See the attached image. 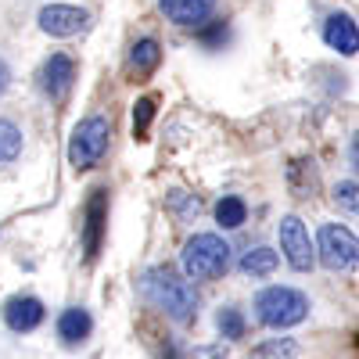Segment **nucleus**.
Wrapping results in <instances>:
<instances>
[{"instance_id": "nucleus-1", "label": "nucleus", "mask_w": 359, "mask_h": 359, "mask_svg": "<svg viewBox=\"0 0 359 359\" xmlns=\"http://www.w3.org/2000/svg\"><path fill=\"white\" fill-rule=\"evenodd\" d=\"M140 291L155 309H162L172 323H191L198 316V294L187 273H176L169 266H151L140 277Z\"/></svg>"}, {"instance_id": "nucleus-2", "label": "nucleus", "mask_w": 359, "mask_h": 359, "mask_svg": "<svg viewBox=\"0 0 359 359\" xmlns=\"http://www.w3.org/2000/svg\"><path fill=\"white\" fill-rule=\"evenodd\" d=\"M180 269L191 280H219L230 269V245L219 233H194L180 252Z\"/></svg>"}, {"instance_id": "nucleus-3", "label": "nucleus", "mask_w": 359, "mask_h": 359, "mask_svg": "<svg viewBox=\"0 0 359 359\" xmlns=\"http://www.w3.org/2000/svg\"><path fill=\"white\" fill-rule=\"evenodd\" d=\"M309 316V298L298 287H266L255 294V320L269 331H287V327H298Z\"/></svg>"}, {"instance_id": "nucleus-4", "label": "nucleus", "mask_w": 359, "mask_h": 359, "mask_svg": "<svg viewBox=\"0 0 359 359\" xmlns=\"http://www.w3.org/2000/svg\"><path fill=\"white\" fill-rule=\"evenodd\" d=\"M111 144V118L108 115H86L83 123H76L69 137V165L76 172L94 169Z\"/></svg>"}, {"instance_id": "nucleus-5", "label": "nucleus", "mask_w": 359, "mask_h": 359, "mask_svg": "<svg viewBox=\"0 0 359 359\" xmlns=\"http://www.w3.org/2000/svg\"><path fill=\"white\" fill-rule=\"evenodd\" d=\"M316 255L331 273H348V269L359 266V237L348 226L323 223L316 237Z\"/></svg>"}, {"instance_id": "nucleus-6", "label": "nucleus", "mask_w": 359, "mask_h": 359, "mask_svg": "<svg viewBox=\"0 0 359 359\" xmlns=\"http://www.w3.org/2000/svg\"><path fill=\"white\" fill-rule=\"evenodd\" d=\"M104 233H108V191L104 187H94L83 205V255L86 262H94L104 248Z\"/></svg>"}, {"instance_id": "nucleus-7", "label": "nucleus", "mask_w": 359, "mask_h": 359, "mask_svg": "<svg viewBox=\"0 0 359 359\" xmlns=\"http://www.w3.org/2000/svg\"><path fill=\"white\" fill-rule=\"evenodd\" d=\"M277 237H280V252H284L287 266L294 269V273H309L313 262H316V248L309 241L306 223L298 219V216H284L277 223Z\"/></svg>"}, {"instance_id": "nucleus-8", "label": "nucleus", "mask_w": 359, "mask_h": 359, "mask_svg": "<svg viewBox=\"0 0 359 359\" xmlns=\"http://www.w3.org/2000/svg\"><path fill=\"white\" fill-rule=\"evenodd\" d=\"M36 25H40V33H47L54 40H69V36L86 33L90 11L86 8H76V4H47V8H40Z\"/></svg>"}, {"instance_id": "nucleus-9", "label": "nucleus", "mask_w": 359, "mask_h": 359, "mask_svg": "<svg viewBox=\"0 0 359 359\" xmlns=\"http://www.w3.org/2000/svg\"><path fill=\"white\" fill-rule=\"evenodd\" d=\"M36 83H40V90H43V97L65 101L69 90H72V83H76V57L65 54V50H54L47 62L40 65Z\"/></svg>"}, {"instance_id": "nucleus-10", "label": "nucleus", "mask_w": 359, "mask_h": 359, "mask_svg": "<svg viewBox=\"0 0 359 359\" xmlns=\"http://www.w3.org/2000/svg\"><path fill=\"white\" fill-rule=\"evenodd\" d=\"M0 316H4L8 331H15V334H33L36 327L47 320V309H43L40 298H33V294H15V298H8V302H4Z\"/></svg>"}, {"instance_id": "nucleus-11", "label": "nucleus", "mask_w": 359, "mask_h": 359, "mask_svg": "<svg viewBox=\"0 0 359 359\" xmlns=\"http://www.w3.org/2000/svg\"><path fill=\"white\" fill-rule=\"evenodd\" d=\"M219 0H158V11L165 15V22L180 25V29H198L216 15Z\"/></svg>"}, {"instance_id": "nucleus-12", "label": "nucleus", "mask_w": 359, "mask_h": 359, "mask_svg": "<svg viewBox=\"0 0 359 359\" xmlns=\"http://www.w3.org/2000/svg\"><path fill=\"white\" fill-rule=\"evenodd\" d=\"M323 43L331 50H338V54H345V57L359 54V25H355V18L348 11H331L323 18Z\"/></svg>"}, {"instance_id": "nucleus-13", "label": "nucleus", "mask_w": 359, "mask_h": 359, "mask_svg": "<svg viewBox=\"0 0 359 359\" xmlns=\"http://www.w3.org/2000/svg\"><path fill=\"white\" fill-rule=\"evenodd\" d=\"M54 331H57V341H62V345L76 348V345H83L90 338V331H94V316H90L83 306H69L62 316H57Z\"/></svg>"}, {"instance_id": "nucleus-14", "label": "nucleus", "mask_w": 359, "mask_h": 359, "mask_svg": "<svg viewBox=\"0 0 359 359\" xmlns=\"http://www.w3.org/2000/svg\"><path fill=\"white\" fill-rule=\"evenodd\" d=\"M162 65V43L155 36H140L133 47H130V57H126V69L133 79H147L155 69Z\"/></svg>"}, {"instance_id": "nucleus-15", "label": "nucleus", "mask_w": 359, "mask_h": 359, "mask_svg": "<svg viewBox=\"0 0 359 359\" xmlns=\"http://www.w3.org/2000/svg\"><path fill=\"white\" fill-rule=\"evenodd\" d=\"M277 266H280V255L273 248H266V245H255L241 255V262H237V269H241L245 277L252 280H262V277H273L277 273Z\"/></svg>"}, {"instance_id": "nucleus-16", "label": "nucleus", "mask_w": 359, "mask_h": 359, "mask_svg": "<svg viewBox=\"0 0 359 359\" xmlns=\"http://www.w3.org/2000/svg\"><path fill=\"white\" fill-rule=\"evenodd\" d=\"M287 187H291V194L294 198H313V191H316V162L309 158H298V162H291L287 165Z\"/></svg>"}, {"instance_id": "nucleus-17", "label": "nucleus", "mask_w": 359, "mask_h": 359, "mask_svg": "<svg viewBox=\"0 0 359 359\" xmlns=\"http://www.w3.org/2000/svg\"><path fill=\"white\" fill-rule=\"evenodd\" d=\"M212 212H216V223L223 230H237V226H245V219H248V205H245V198H237V194H223Z\"/></svg>"}, {"instance_id": "nucleus-18", "label": "nucleus", "mask_w": 359, "mask_h": 359, "mask_svg": "<svg viewBox=\"0 0 359 359\" xmlns=\"http://www.w3.org/2000/svg\"><path fill=\"white\" fill-rule=\"evenodd\" d=\"M22 147H25V133H22V126L11 123V118H0V165L18 162Z\"/></svg>"}, {"instance_id": "nucleus-19", "label": "nucleus", "mask_w": 359, "mask_h": 359, "mask_svg": "<svg viewBox=\"0 0 359 359\" xmlns=\"http://www.w3.org/2000/svg\"><path fill=\"white\" fill-rule=\"evenodd\" d=\"M248 359H302V345L294 338H269V341L255 345Z\"/></svg>"}, {"instance_id": "nucleus-20", "label": "nucleus", "mask_w": 359, "mask_h": 359, "mask_svg": "<svg viewBox=\"0 0 359 359\" xmlns=\"http://www.w3.org/2000/svg\"><path fill=\"white\" fill-rule=\"evenodd\" d=\"M194 40H198L205 50H223V47L230 43V22H223V18H208L205 25L194 29Z\"/></svg>"}, {"instance_id": "nucleus-21", "label": "nucleus", "mask_w": 359, "mask_h": 359, "mask_svg": "<svg viewBox=\"0 0 359 359\" xmlns=\"http://www.w3.org/2000/svg\"><path fill=\"white\" fill-rule=\"evenodd\" d=\"M216 331H219V338L237 341V338H245L248 320H245V313L237 309V306H223V309L216 313Z\"/></svg>"}, {"instance_id": "nucleus-22", "label": "nucleus", "mask_w": 359, "mask_h": 359, "mask_svg": "<svg viewBox=\"0 0 359 359\" xmlns=\"http://www.w3.org/2000/svg\"><path fill=\"white\" fill-rule=\"evenodd\" d=\"M331 198H334V205L341 208V212L359 216V180H341V184H334Z\"/></svg>"}, {"instance_id": "nucleus-23", "label": "nucleus", "mask_w": 359, "mask_h": 359, "mask_svg": "<svg viewBox=\"0 0 359 359\" xmlns=\"http://www.w3.org/2000/svg\"><path fill=\"white\" fill-rule=\"evenodd\" d=\"M155 123V97H140L133 104V137L137 140H147V130Z\"/></svg>"}, {"instance_id": "nucleus-24", "label": "nucleus", "mask_w": 359, "mask_h": 359, "mask_svg": "<svg viewBox=\"0 0 359 359\" xmlns=\"http://www.w3.org/2000/svg\"><path fill=\"white\" fill-rule=\"evenodd\" d=\"M169 212H176L180 219H194V216L201 212V205H198V198L187 194V191H169Z\"/></svg>"}, {"instance_id": "nucleus-25", "label": "nucleus", "mask_w": 359, "mask_h": 359, "mask_svg": "<svg viewBox=\"0 0 359 359\" xmlns=\"http://www.w3.org/2000/svg\"><path fill=\"white\" fill-rule=\"evenodd\" d=\"M8 86H11V65L0 57V94H8Z\"/></svg>"}, {"instance_id": "nucleus-26", "label": "nucleus", "mask_w": 359, "mask_h": 359, "mask_svg": "<svg viewBox=\"0 0 359 359\" xmlns=\"http://www.w3.org/2000/svg\"><path fill=\"white\" fill-rule=\"evenodd\" d=\"M162 359H187V355L180 352V345H176V341H165V345H162Z\"/></svg>"}, {"instance_id": "nucleus-27", "label": "nucleus", "mask_w": 359, "mask_h": 359, "mask_svg": "<svg viewBox=\"0 0 359 359\" xmlns=\"http://www.w3.org/2000/svg\"><path fill=\"white\" fill-rule=\"evenodd\" d=\"M348 162H352V169L359 172V133H355L352 144H348Z\"/></svg>"}]
</instances>
